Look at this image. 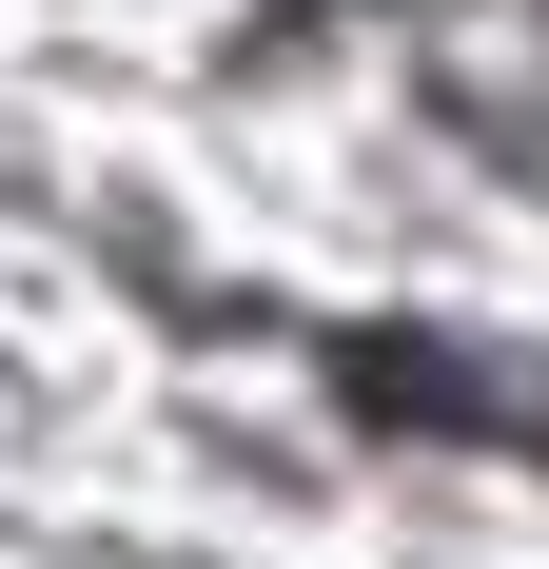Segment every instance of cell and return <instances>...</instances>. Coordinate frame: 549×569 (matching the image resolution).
I'll use <instances>...</instances> for the list:
<instances>
[{
  "mask_svg": "<svg viewBox=\"0 0 549 569\" xmlns=\"http://www.w3.org/2000/svg\"><path fill=\"white\" fill-rule=\"evenodd\" d=\"M353 412H412V432H510L549 452V353H471V335H333Z\"/></svg>",
  "mask_w": 549,
  "mask_h": 569,
  "instance_id": "1",
  "label": "cell"
}]
</instances>
